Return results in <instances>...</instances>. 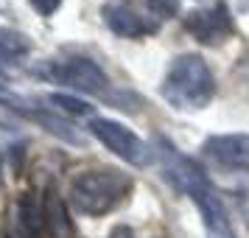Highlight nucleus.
<instances>
[{
  "mask_svg": "<svg viewBox=\"0 0 249 238\" xmlns=\"http://www.w3.org/2000/svg\"><path fill=\"white\" fill-rule=\"evenodd\" d=\"M154 146H157V157H160V165H162V177L174 185V191H179L182 196H188L196 204L207 236L210 238H235V227L230 221V213H227L221 196L210 185L202 165L196 160L185 157L174 143L162 140V137H157Z\"/></svg>",
  "mask_w": 249,
  "mask_h": 238,
  "instance_id": "1",
  "label": "nucleus"
},
{
  "mask_svg": "<svg viewBox=\"0 0 249 238\" xmlns=\"http://www.w3.org/2000/svg\"><path fill=\"white\" fill-rule=\"evenodd\" d=\"M160 95L182 112L204 110L215 95V76L210 65L199 54H182L171 62L165 79L160 84Z\"/></svg>",
  "mask_w": 249,
  "mask_h": 238,
  "instance_id": "2",
  "label": "nucleus"
},
{
  "mask_svg": "<svg viewBox=\"0 0 249 238\" xmlns=\"http://www.w3.org/2000/svg\"><path fill=\"white\" fill-rule=\"evenodd\" d=\"M132 191V177L121 168L81 171L70 185V204L84 216H107Z\"/></svg>",
  "mask_w": 249,
  "mask_h": 238,
  "instance_id": "3",
  "label": "nucleus"
},
{
  "mask_svg": "<svg viewBox=\"0 0 249 238\" xmlns=\"http://www.w3.org/2000/svg\"><path fill=\"white\" fill-rule=\"evenodd\" d=\"M87 129H90V135L95 137L98 143H104L115 157H121L124 163L137 165V168H140V165H148L151 148H148L126 124L112 121V118H90Z\"/></svg>",
  "mask_w": 249,
  "mask_h": 238,
  "instance_id": "4",
  "label": "nucleus"
},
{
  "mask_svg": "<svg viewBox=\"0 0 249 238\" xmlns=\"http://www.w3.org/2000/svg\"><path fill=\"white\" fill-rule=\"evenodd\" d=\"M48 79H53L56 84H65L70 90L87 92V95H104L109 87L107 73L98 68V62H92L87 56H68L51 62L48 70H42Z\"/></svg>",
  "mask_w": 249,
  "mask_h": 238,
  "instance_id": "5",
  "label": "nucleus"
},
{
  "mask_svg": "<svg viewBox=\"0 0 249 238\" xmlns=\"http://www.w3.org/2000/svg\"><path fill=\"white\" fill-rule=\"evenodd\" d=\"M185 31L202 42V45H221L230 37L235 34V23H232V14L224 3H215V6H204V9H193L188 12V17L182 20Z\"/></svg>",
  "mask_w": 249,
  "mask_h": 238,
  "instance_id": "6",
  "label": "nucleus"
},
{
  "mask_svg": "<svg viewBox=\"0 0 249 238\" xmlns=\"http://www.w3.org/2000/svg\"><path fill=\"white\" fill-rule=\"evenodd\" d=\"M101 17H104V25L115 37H124V39H146V37L160 31V20L143 14L140 9H135L132 3H124V0L104 3Z\"/></svg>",
  "mask_w": 249,
  "mask_h": 238,
  "instance_id": "7",
  "label": "nucleus"
},
{
  "mask_svg": "<svg viewBox=\"0 0 249 238\" xmlns=\"http://www.w3.org/2000/svg\"><path fill=\"white\" fill-rule=\"evenodd\" d=\"M202 154L224 171L249 174V135H213L202 143Z\"/></svg>",
  "mask_w": 249,
  "mask_h": 238,
  "instance_id": "8",
  "label": "nucleus"
},
{
  "mask_svg": "<svg viewBox=\"0 0 249 238\" xmlns=\"http://www.w3.org/2000/svg\"><path fill=\"white\" fill-rule=\"evenodd\" d=\"M12 238H42V199L25 191L14 204V227Z\"/></svg>",
  "mask_w": 249,
  "mask_h": 238,
  "instance_id": "9",
  "label": "nucleus"
},
{
  "mask_svg": "<svg viewBox=\"0 0 249 238\" xmlns=\"http://www.w3.org/2000/svg\"><path fill=\"white\" fill-rule=\"evenodd\" d=\"M42 233L48 238H73V221L68 213V202L53 188L42 196Z\"/></svg>",
  "mask_w": 249,
  "mask_h": 238,
  "instance_id": "10",
  "label": "nucleus"
},
{
  "mask_svg": "<svg viewBox=\"0 0 249 238\" xmlns=\"http://www.w3.org/2000/svg\"><path fill=\"white\" fill-rule=\"evenodd\" d=\"M31 54V39L23 31H14V28H0V62L3 65H12L20 62Z\"/></svg>",
  "mask_w": 249,
  "mask_h": 238,
  "instance_id": "11",
  "label": "nucleus"
},
{
  "mask_svg": "<svg viewBox=\"0 0 249 238\" xmlns=\"http://www.w3.org/2000/svg\"><path fill=\"white\" fill-rule=\"evenodd\" d=\"M48 101L56 104V110H62L65 115H73V118H90L92 115V107L81 98H73V95H65V92H53L48 95Z\"/></svg>",
  "mask_w": 249,
  "mask_h": 238,
  "instance_id": "12",
  "label": "nucleus"
},
{
  "mask_svg": "<svg viewBox=\"0 0 249 238\" xmlns=\"http://www.w3.org/2000/svg\"><path fill=\"white\" fill-rule=\"evenodd\" d=\"M143 3L154 14V20H171L179 14V0H143Z\"/></svg>",
  "mask_w": 249,
  "mask_h": 238,
  "instance_id": "13",
  "label": "nucleus"
},
{
  "mask_svg": "<svg viewBox=\"0 0 249 238\" xmlns=\"http://www.w3.org/2000/svg\"><path fill=\"white\" fill-rule=\"evenodd\" d=\"M31 3V9L36 14H42V17H51V14L59 12V6H62V0H28Z\"/></svg>",
  "mask_w": 249,
  "mask_h": 238,
  "instance_id": "14",
  "label": "nucleus"
},
{
  "mask_svg": "<svg viewBox=\"0 0 249 238\" xmlns=\"http://www.w3.org/2000/svg\"><path fill=\"white\" fill-rule=\"evenodd\" d=\"M6 84H9V79H6V73H3V70H0V90H3V87H6Z\"/></svg>",
  "mask_w": 249,
  "mask_h": 238,
  "instance_id": "15",
  "label": "nucleus"
},
{
  "mask_svg": "<svg viewBox=\"0 0 249 238\" xmlns=\"http://www.w3.org/2000/svg\"><path fill=\"white\" fill-rule=\"evenodd\" d=\"M0 174H3V151H0Z\"/></svg>",
  "mask_w": 249,
  "mask_h": 238,
  "instance_id": "16",
  "label": "nucleus"
},
{
  "mask_svg": "<svg viewBox=\"0 0 249 238\" xmlns=\"http://www.w3.org/2000/svg\"><path fill=\"white\" fill-rule=\"evenodd\" d=\"M241 3H244V9H247V6H249V0H241Z\"/></svg>",
  "mask_w": 249,
  "mask_h": 238,
  "instance_id": "17",
  "label": "nucleus"
}]
</instances>
